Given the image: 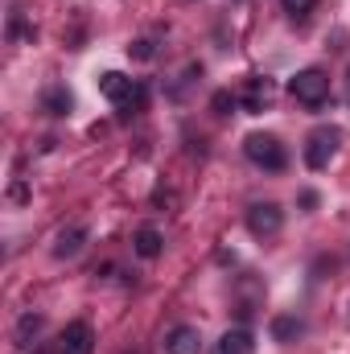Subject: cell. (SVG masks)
<instances>
[{"label":"cell","mask_w":350,"mask_h":354,"mask_svg":"<svg viewBox=\"0 0 350 354\" xmlns=\"http://www.w3.org/2000/svg\"><path fill=\"white\" fill-rule=\"evenodd\" d=\"M99 95H103V99H111L124 115L145 111V87H140V83H132V79H128V75H120V71L99 75Z\"/></svg>","instance_id":"obj_1"},{"label":"cell","mask_w":350,"mask_h":354,"mask_svg":"<svg viewBox=\"0 0 350 354\" xmlns=\"http://www.w3.org/2000/svg\"><path fill=\"white\" fill-rule=\"evenodd\" d=\"M301 334H305V322H301V317H293V313L272 317V338H276V342H284V346H288V342H297Z\"/></svg>","instance_id":"obj_12"},{"label":"cell","mask_w":350,"mask_h":354,"mask_svg":"<svg viewBox=\"0 0 350 354\" xmlns=\"http://www.w3.org/2000/svg\"><path fill=\"white\" fill-rule=\"evenodd\" d=\"M276 103V83L272 79H252L248 87L239 91V107L248 111V115H260Z\"/></svg>","instance_id":"obj_6"},{"label":"cell","mask_w":350,"mask_h":354,"mask_svg":"<svg viewBox=\"0 0 350 354\" xmlns=\"http://www.w3.org/2000/svg\"><path fill=\"white\" fill-rule=\"evenodd\" d=\"M338 145H342V132L338 128H313L305 136V165L309 169H326L338 157Z\"/></svg>","instance_id":"obj_4"},{"label":"cell","mask_w":350,"mask_h":354,"mask_svg":"<svg viewBox=\"0 0 350 354\" xmlns=\"http://www.w3.org/2000/svg\"><path fill=\"white\" fill-rule=\"evenodd\" d=\"M42 107H46L50 115H71L75 99H71V91H66V87H50L46 95H42Z\"/></svg>","instance_id":"obj_14"},{"label":"cell","mask_w":350,"mask_h":354,"mask_svg":"<svg viewBox=\"0 0 350 354\" xmlns=\"http://www.w3.org/2000/svg\"><path fill=\"white\" fill-rule=\"evenodd\" d=\"M37 354H58V346H50V342H42V346H37Z\"/></svg>","instance_id":"obj_19"},{"label":"cell","mask_w":350,"mask_h":354,"mask_svg":"<svg viewBox=\"0 0 350 354\" xmlns=\"http://www.w3.org/2000/svg\"><path fill=\"white\" fill-rule=\"evenodd\" d=\"M165 354H202V334L194 326H174L165 334Z\"/></svg>","instance_id":"obj_8"},{"label":"cell","mask_w":350,"mask_h":354,"mask_svg":"<svg viewBox=\"0 0 350 354\" xmlns=\"http://www.w3.org/2000/svg\"><path fill=\"white\" fill-rule=\"evenodd\" d=\"M347 79H350V75H347Z\"/></svg>","instance_id":"obj_20"},{"label":"cell","mask_w":350,"mask_h":354,"mask_svg":"<svg viewBox=\"0 0 350 354\" xmlns=\"http://www.w3.org/2000/svg\"><path fill=\"white\" fill-rule=\"evenodd\" d=\"M8 194H12V202H25V198H29V189H25V181H17V185H12Z\"/></svg>","instance_id":"obj_18"},{"label":"cell","mask_w":350,"mask_h":354,"mask_svg":"<svg viewBox=\"0 0 350 354\" xmlns=\"http://www.w3.org/2000/svg\"><path fill=\"white\" fill-rule=\"evenodd\" d=\"M128 54H132L136 62H149V58H153V41H136V46H128Z\"/></svg>","instance_id":"obj_16"},{"label":"cell","mask_w":350,"mask_h":354,"mask_svg":"<svg viewBox=\"0 0 350 354\" xmlns=\"http://www.w3.org/2000/svg\"><path fill=\"white\" fill-rule=\"evenodd\" d=\"M95 351V330L87 322H71L58 338V354H91Z\"/></svg>","instance_id":"obj_7"},{"label":"cell","mask_w":350,"mask_h":354,"mask_svg":"<svg viewBox=\"0 0 350 354\" xmlns=\"http://www.w3.org/2000/svg\"><path fill=\"white\" fill-rule=\"evenodd\" d=\"M132 248H136V256H140V260H157V256L165 252V239H161V231H157V227H140V231H136V239H132Z\"/></svg>","instance_id":"obj_10"},{"label":"cell","mask_w":350,"mask_h":354,"mask_svg":"<svg viewBox=\"0 0 350 354\" xmlns=\"http://www.w3.org/2000/svg\"><path fill=\"white\" fill-rule=\"evenodd\" d=\"M42 326H46V322H42V313H25V317L17 322V346H21V351H29V346L37 342Z\"/></svg>","instance_id":"obj_13"},{"label":"cell","mask_w":350,"mask_h":354,"mask_svg":"<svg viewBox=\"0 0 350 354\" xmlns=\"http://www.w3.org/2000/svg\"><path fill=\"white\" fill-rule=\"evenodd\" d=\"M280 4H284V12H288L293 21H305V17L317 8V0H280Z\"/></svg>","instance_id":"obj_15"},{"label":"cell","mask_w":350,"mask_h":354,"mask_svg":"<svg viewBox=\"0 0 350 354\" xmlns=\"http://www.w3.org/2000/svg\"><path fill=\"white\" fill-rule=\"evenodd\" d=\"M210 354H256V338H252V330H227Z\"/></svg>","instance_id":"obj_9"},{"label":"cell","mask_w":350,"mask_h":354,"mask_svg":"<svg viewBox=\"0 0 350 354\" xmlns=\"http://www.w3.org/2000/svg\"><path fill=\"white\" fill-rule=\"evenodd\" d=\"M243 153H248V161L264 169V174H280L284 165H288V153H284V145L272 136V132H252L248 140H243Z\"/></svg>","instance_id":"obj_2"},{"label":"cell","mask_w":350,"mask_h":354,"mask_svg":"<svg viewBox=\"0 0 350 354\" xmlns=\"http://www.w3.org/2000/svg\"><path fill=\"white\" fill-rule=\"evenodd\" d=\"M288 95H293L297 103H305V107H322V103L330 99V79H326V71H317V66L297 71V75L288 79Z\"/></svg>","instance_id":"obj_3"},{"label":"cell","mask_w":350,"mask_h":354,"mask_svg":"<svg viewBox=\"0 0 350 354\" xmlns=\"http://www.w3.org/2000/svg\"><path fill=\"white\" fill-rule=\"evenodd\" d=\"M83 243H87V231H83V227H71V231H62V235H58L54 256H58V260H75V256L83 252Z\"/></svg>","instance_id":"obj_11"},{"label":"cell","mask_w":350,"mask_h":354,"mask_svg":"<svg viewBox=\"0 0 350 354\" xmlns=\"http://www.w3.org/2000/svg\"><path fill=\"white\" fill-rule=\"evenodd\" d=\"M280 227H284V210H280L276 202H252V206H248V231H252L256 239L280 235Z\"/></svg>","instance_id":"obj_5"},{"label":"cell","mask_w":350,"mask_h":354,"mask_svg":"<svg viewBox=\"0 0 350 354\" xmlns=\"http://www.w3.org/2000/svg\"><path fill=\"white\" fill-rule=\"evenodd\" d=\"M231 103H235V95H231V91H219V95H214V111H219V115H227V107H231Z\"/></svg>","instance_id":"obj_17"}]
</instances>
